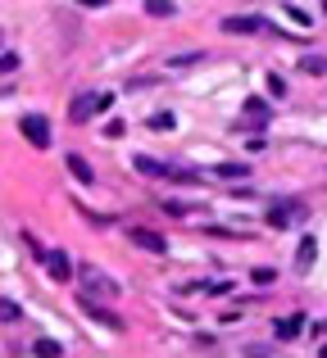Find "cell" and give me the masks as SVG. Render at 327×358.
Here are the masks:
<instances>
[{"label":"cell","instance_id":"1","mask_svg":"<svg viewBox=\"0 0 327 358\" xmlns=\"http://www.w3.org/2000/svg\"><path fill=\"white\" fill-rule=\"evenodd\" d=\"M305 213H309V209H305L300 200H273V204H268V227H273V231L295 227V222H300Z\"/></svg>","mask_w":327,"mask_h":358},{"label":"cell","instance_id":"2","mask_svg":"<svg viewBox=\"0 0 327 358\" xmlns=\"http://www.w3.org/2000/svg\"><path fill=\"white\" fill-rule=\"evenodd\" d=\"M109 105H114V96H105V91H100V96H78V100L69 105V118H73V122H91L96 114H105Z\"/></svg>","mask_w":327,"mask_h":358},{"label":"cell","instance_id":"3","mask_svg":"<svg viewBox=\"0 0 327 358\" xmlns=\"http://www.w3.org/2000/svg\"><path fill=\"white\" fill-rule=\"evenodd\" d=\"M114 295H118V286L105 277V272L82 268V299H114Z\"/></svg>","mask_w":327,"mask_h":358},{"label":"cell","instance_id":"4","mask_svg":"<svg viewBox=\"0 0 327 358\" xmlns=\"http://www.w3.org/2000/svg\"><path fill=\"white\" fill-rule=\"evenodd\" d=\"M18 131H23V136L32 141L36 150H46V145H50V122H46L41 114H23V118H18Z\"/></svg>","mask_w":327,"mask_h":358},{"label":"cell","instance_id":"5","mask_svg":"<svg viewBox=\"0 0 327 358\" xmlns=\"http://www.w3.org/2000/svg\"><path fill=\"white\" fill-rule=\"evenodd\" d=\"M273 118V105H268V100H246V109H241V122H246V127H264V122Z\"/></svg>","mask_w":327,"mask_h":358},{"label":"cell","instance_id":"6","mask_svg":"<svg viewBox=\"0 0 327 358\" xmlns=\"http://www.w3.org/2000/svg\"><path fill=\"white\" fill-rule=\"evenodd\" d=\"M264 27L268 23H264V18H255V14H241V18L232 14V18H223V32H232V36H237V32L250 36V32H264Z\"/></svg>","mask_w":327,"mask_h":358},{"label":"cell","instance_id":"7","mask_svg":"<svg viewBox=\"0 0 327 358\" xmlns=\"http://www.w3.org/2000/svg\"><path fill=\"white\" fill-rule=\"evenodd\" d=\"M127 241H137L141 250H151V254H164L168 250V241L160 236V231H151V227H127Z\"/></svg>","mask_w":327,"mask_h":358},{"label":"cell","instance_id":"8","mask_svg":"<svg viewBox=\"0 0 327 358\" xmlns=\"http://www.w3.org/2000/svg\"><path fill=\"white\" fill-rule=\"evenodd\" d=\"M82 308H87V313L96 317L100 327H109V331H127V322H123V317H118V313H109V308H100L96 299H82Z\"/></svg>","mask_w":327,"mask_h":358},{"label":"cell","instance_id":"9","mask_svg":"<svg viewBox=\"0 0 327 358\" xmlns=\"http://www.w3.org/2000/svg\"><path fill=\"white\" fill-rule=\"evenodd\" d=\"M41 263H46V272H50V277H55V281H69V277H73V263H69V254H64V250H55V254H46V259H41Z\"/></svg>","mask_w":327,"mask_h":358},{"label":"cell","instance_id":"10","mask_svg":"<svg viewBox=\"0 0 327 358\" xmlns=\"http://www.w3.org/2000/svg\"><path fill=\"white\" fill-rule=\"evenodd\" d=\"M314 259H319V241H314V236H305V241H300V250H295V268H300V272H309V268H314Z\"/></svg>","mask_w":327,"mask_h":358},{"label":"cell","instance_id":"11","mask_svg":"<svg viewBox=\"0 0 327 358\" xmlns=\"http://www.w3.org/2000/svg\"><path fill=\"white\" fill-rule=\"evenodd\" d=\"M300 331H305V313H291V317L277 322V341H295Z\"/></svg>","mask_w":327,"mask_h":358},{"label":"cell","instance_id":"12","mask_svg":"<svg viewBox=\"0 0 327 358\" xmlns=\"http://www.w3.org/2000/svg\"><path fill=\"white\" fill-rule=\"evenodd\" d=\"M64 164H69V173L78 177L82 186H91V182H96V173H91V164H87V159H82V155H69V159H64Z\"/></svg>","mask_w":327,"mask_h":358},{"label":"cell","instance_id":"13","mask_svg":"<svg viewBox=\"0 0 327 358\" xmlns=\"http://www.w3.org/2000/svg\"><path fill=\"white\" fill-rule=\"evenodd\" d=\"M132 164H137V173H146V177H168V164H160V159H151V155H137Z\"/></svg>","mask_w":327,"mask_h":358},{"label":"cell","instance_id":"14","mask_svg":"<svg viewBox=\"0 0 327 358\" xmlns=\"http://www.w3.org/2000/svg\"><path fill=\"white\" fill-rule=\"evenodd\" d=\"M214 173H218L223 182H246V177H250V164H218Z\"/></svg>","mask_w":327,"mask_h":358},{"label":"cell","instance_id":"15","mask_svg":"<svg viewBox=\"0 0 327 358\" xmlns=\"http://www.w3.org/2000/svg\"><path fill=\"white\" fill-rule=\"evenodd\" d=\"M300 73H314V78H327V55H305Z\"/></svg>","mask_w":327,"mask_h":358},{"label":"cell","instance_id":"16","mask_svg":"<svg viewBox=\"0 0 327 358\" xmlns=\"http://www.w3.org/2000/svg\"><path fill=\"white\" fill-rule=\"evenodd\" d=\"M32 354H36V358H64V345H60V341H46V336H41V341L32 345Z\"/></svg>","mask_w":327,"mask_h":358},{"label":"cell","instance_id":"17","mask_svg":"<svg viewBox=\"0 0 327 358\" xmlns=\"http://www.w3.org/2000/svg\"><path fill=\"white\" fill-rule=\"evenodd\" d=\"M18 317H23V308L14 299H0V322H18Z\"/></svg>","mask_w":327,"mask_h":358},{"label":"cell","instance_id":"18","mask_svg":"<svg viewBox=\"0 0 327 358\" xmlns=\"http://www.w3.org/2000/svg\"><path fill=\"white\" fill-rule=\"evenodd\" d=\"M173 0H151V5H146V14H155V18H168V14H173Z\"/></svg>","mask_w":327,"mask_h":358},{"label":"cell","instance_id":"19","mask_svg":"<svg viewBox=\"0 0 327 358\" xmlns=\"http://www.w3.org/2000/svg\"><path fill=\"white\" fill-rule=\"evenodd\" d=\"M282 14H286V18H295V23H309V27H314L309 9H300V5H282Z\"/></svg>","mask_w":327,"mask_h":358},{"label":"cell","instance_id":"20","mask_svg":"<svg viewBox=\"0 0 327 358\" xmlns=\"http://www.w3.org/2000/svg\"><path fill=\"white\" fill-rule=\"evenodd\" d=\"M250 281H255V286H273L277 272H273V268H255V272H250Z\"/></svg>","mask_w":327,"mask_h":358},{"label":"cell","instance_id":"21","mask_svg":"<svg viewBox=\"0 0 327 358\" xmlns=\"http://www.w3.org/2000/svg\"><path fill=\"white\" fill-rule=\"evenodd\" d=\"M168 177H173V182H182V186H195V182H200V177L186 173V168H168Z\"/></svg>","mask_w":327,"mask_h":358},{"label":"cell","instance_id":"22","mask_svg":"<svg viewBox=\"0 0 327 358\" xmlns=\"http://www.w3.org/2000/svg\"><path fill=\"white\" fill-rule=\"evenodd\" d=\"M151 127L155 131H168V127H173V114H151Z\"/></svg>","mask_w":327,"mask_h":358},{"label":"cell","instance_id":"23","mask_svg":"<svg viewBox=\"0 0 327 358\" xmlns=\"http://www.w3.org/2000/svg\"><path fill=\"white\" fill-rule=\"evenodd\" d=\"M204 290H209V295H228V290H232V281H209Z\"/></svg>","mask_w":327,"mask_h":358},{"label":"cell","instance_id":"24","mask_svg":"<svg viewBox=\"0 0 327 358\" xmlns=\"http://www.w3.org/2000/svg\"><path fill=\"white\" fill-rule=\"evenodd\" d=\"M18 69V55H0V73H14Z\"/></svg>","mask_w":327,"mask_h":358},{"label":"cell","instance_id":"25","mask_svg":"<svg viewBox=\"0 0 327 358\" xmlns=\"http://www.w3.org/2000/svg\"><path fill=\"white\" fill-rule=\"evenodd\" d=\"M246 358H268V354L259 350V345H250V350H246Z\"/></svg>","mask_w":327,"mask_h":358},{"label":"cell","instance_id":"26","mask_svg":"<svg viewBox=\"0 0 327 358\" xmlns=\"http://www.w3.org/2000/svg\"><path fill=\"white\" fill-rule=\"evenodd\" d=\"M319 358H327V345H323V350H319Z\"/></svg>","mask_w":327,"mask_h":358},{"label":"cell","instance_id":"27","mask_svg":"<svg viewBox=\"0 0 327 358\" xmlns=\"http://www.w3.org/2000/svg\"><path fill=\"white\" fill-rule=\"evenodd\" d=\"M323 14H327V5H323Z\"/></svg>","mask_w":327,"mask_h":358}]
</instances>
